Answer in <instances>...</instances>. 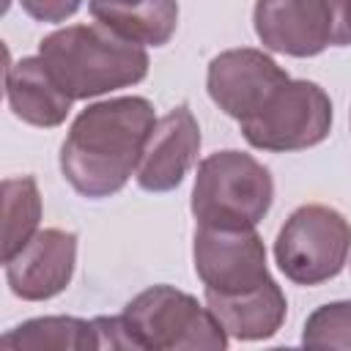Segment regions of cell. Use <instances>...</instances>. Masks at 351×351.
<instances>
[{"mask_svg":"<svg viewBox=\"0 0 351 351\" xmlns=\"http://www.w3.org/2000/svg\"><path fill=\"white\" fill-rule=\"evenodd\" d=\"M90 16L140 47H165L178 27V0H88Z\"/></svg>","mask_w":351,"mask_h":351,"instance_id":"14","label":"cell"},{"mask_svg":"<svg viewBox=\"0 0 351 351\" xmlns=\"http://www.w3.org/2000/svg\"><path fill=\"white\" fill-rule=\"evenodd\" d=\"M348 255L351 222L324 203H307L291 211L274 239V261L296 285H321L337 277Z\"/></svg>","mask_w":351,"mask_h":351,"instance_id":"5","label":"cell"},{"mask_svg":"<svg viewBox=\"0 0 351 351\" xmlns=\"http://www.w3.org/2000/svg\"><path fill=\"white\" fill-rule=\"evenodd\" d=\"M288 80V71L277 66V60L263 49L236 47L211 58L206 71V90L225 115L244 121L258 112L266 99Z\"/></svg>","mask_w":351,"mask_h":351,"instance_id":"9","label":"cell"},{"mask_svg":"<svg viewBox=\"0 0 351 351\" xmlns=\"http://www.w3.org/2000/svg\"><path fill=\"white\" fill-rule=\"evenodd\" d=\"M307 348H351V302H326L315 307L302 329Z\"/></svg>","mask_w":351,"mask_h":351,"instance_id":"17","label":"cell"},{"mask_svg":"<svg viewBox=\"0 0 351 351\" xmlns=\"http://www.w3.org/2000/svg\"><path fill=\"white\" fill-rule=\"evenodd\" d=\"M38 55L58 85L77 99L132 88L148 74V52L104 25H69L38 41Z\"/></svg>","mask_w":351,"mask_h":351,"instance_id":"2","label":"cell"},{"mask_svg":"<svg viewBox=\"0 0 351 351\" xmlns=\"http://www.w3.org/2000/svg\"><path fill=\"white\" fill-rule=\"evenodd\" d=\"M192 263L203 293L239 296L274 280L255 228H195Z\"/></svg>","mask_w":351,"mask_h":351,"instance_id":"8","label":"cell"},{"mask_svg":"<svg viewBox=\"0 0 351 351\" xmlns=\"http://www.w3.org/2000/svg\"><path fill=\"white\" fill-rule=\"evenodd\" d=\"M5 99L19 121L38 129L60 126L74 104V99L49 74L41 55L19 58L5 69Z\"/></svg>","mask_w":351,"mask_h":351,"instance_id":"12","label":"cell"},{"mask_svg":"<svg viewBox=\"0 0 351 351\" xmlns=\"http://www.w3.org/2000/svg\"><path fill=\"white\" fill-rule=\"evenodd\" d=\"M3 263L14 296L25 302H47L63 293L74 277L77 233L63 228H44Z\"/></svg>","mask_w":351,"mask_h":351,"instance_id":"10","label":"cell"},{"mask_svg":"<svg viewBox=\"0 0 351 351\" xmlns=\"http://www.w3.org/2000/svg\"><path fill=\"white\" fill-rule=\"evenodd\" d=\"M5 351H41V348H66V351H99L93 321L74 315H41L22 321L0 337Z\"/></svg>","mask_w":351,"mask_h":351,"instance_id":"15","label":"cell"},{"mask_svg":"<svg viewBox=\"0 0 351 351\" xmlns=\"http://www.w3.org/2000/svg\"><path fill=\"white\" fill-rule=\"evenodd\" d=\"M93 329H96L99 348H134L137 351L123 315H99L93 318Z\"/></svg>","mask_w":351,"mask_h":351,"instance_id":"18","label":"cell"},{"mask_svg":"<svg viewBox=\"0 0 351 351\" xmlns=\"http://www.w3.org/2000/svg\"><path fill=\"white\" fill-rule=\"evenodd\" d=\"M271 200V173L252 154L228 148L197 162L189 208L200 228H255Z\"/></svg>","mask_w":351,"mask_h":351,"instance_id":"3","label":"cell"},{"mask_svg":"<svg viewBox=\"0 0 351 351\" xmlns=\"http://www.w3.org/2000/svg\"><path fill=\"white\" fill-rule=\"evenodd\" d=\"M41 222V192L33 176L3 181V261L14 258L36 233Z\"/></svg>","mask_w":351,"mask_h":351,"instance_id":"16","label":"cell"},{"mask_svg":"<svg viewBox=\"0 0 351 351\" xmlns=\"http://www.w3.org/2000/svg\"><path fill=\"white\" fill-rule=\"evenodd\" d=\"M239 129L258 151H304L329 137L332 99L318 82L288 80L266 99L258 112L239 121Z\"/></svg>","mask_w":351,"mask_h":351,"instance_id":"6","label":"cell"},{"mask_svg":"<svg viewBox=\"0 0 351 351\" xmlns=\"http://www.w3.org/2000/svg\"><path fill=\"white\" fill-rule=\"evenodd\" d=\"M206 307L228 332V337H236L244 343L274 337L288 315V299L277 285V280H269L266 285L239 296L206 293Z\"/></svg>","mask_w":351,"mask_h":351,"instance_id":"13","label":"cell"},{"mask_svg":"<svg viewBox=\"0 0 351 351\" xmlns=\"http://www.w3.org/2000/svg\"><path fill=\"white\" fill-rule=\"evenodd\" d=\"M22 11L36 22H66L82 5V0H19Z\"/></svg>","mask_w":351,"mask_h":351,"instance_id":"19","label":"cell"},{"mask_svg":"<svg viewBox=\"0 0 351 351\" xmlns=\"http://www.w3.org/2000/svg\"><path fill=\"white\" fill-rule=\"evenodd\" d=\"M137 351H225L228 332L192 293L151 285L123 307Z\"/></svg>","mask_w":351,"mask_h":351,"instance_id":"4","label":"cell"},{"mask_svg":"<svg viewBox=\"0 0 351 351\" xmlns=\"http://www.w3.org/2000/svg\"><path fill=\"white\" fill-rule=\"evenodd\" d=\"M197 154H200L197 118L186 104H178L162 118H156L145 140L134 178L145 192H170L192 170Z\"/></svg>","mask_w":351,"mask_h":351,"instance_id":"11","label":"cell"},{"mask_svg":"<svg viewBox=\"0 0 351 351\" xmlns=\"http://www.w3.org/2000/svg\"><path fill=\"white\" fill-rule=\"evenodd\" d=\"M252 25L266 49L315 58L329 47H351V0H258Z\"/></svg>","mask_w":351,"mask_h":351,"instance_id":"7","label":"cell"},{"mask_svg":"<svg viewBox=\"0 0 351 351\" xmlns=\"http://www.w3.org/2000/svg\"><path fill=\"white\" fill-rule=\"evenodd\" d=\"M154 123L156 112L145 96H115L88 104L60 145L63 178L88 200L121 192L137 173Z\"/></svg>","mask_w":351,"mask_h":351,"instance_id":"1","label":"cell"}]
</instances>
